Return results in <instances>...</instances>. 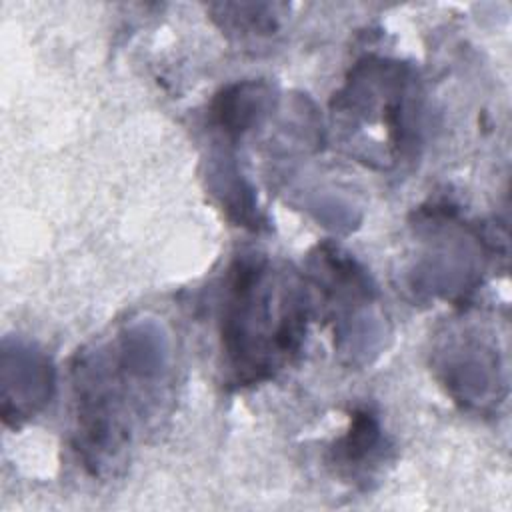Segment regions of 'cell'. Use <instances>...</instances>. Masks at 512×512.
<instances>
[{"label": "cell", "mask_w": 512, "mask_h": 512, "mask_svg": "<svg viewBox=\"0 0 512 512\" xmlns=\"http://www.w3.org/2000/svg\"><path fill=\"white\" fill-rule=\"evenodd\" d=\"M308 320L298 278L268 258L234 260L222 300L220 338L226 366L238 386L272 378L300 350Z\"/></svg>", "instance_id": "1"}, {"label": "cell", "mask_w": 512, "mask_h": 512, "mask_svg": "<svg viewBox=\"0 0 512 512\" xmlns=\"http://www.w3.org/2000/svg\"><path fill=\"white\" fill-rule=\"evenodd\" d=\"M268 96L266 88L256 82H242L226 88L212 104L214 124L228 136L242 134L266 108Z\"/></svg>", "instance_id": "2"}, {"label": "cell", "mask_w": 512, "mask_h": 512, "mask_svg": "<svg viewBox=\"0 0 512 512\" xmlns=\"http://www.w3.org/2000/svg\"><path fill=\"white\" fill-rule=\"evenodd\" d=\"M380 444L382 436L376 416L370 410L360 408L352 414L350 430L336 440L332 448V460L342 468H360L376 454Z\"/></svg>", "instance_id": "3"}]
</instances>
